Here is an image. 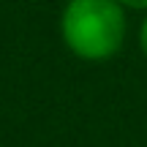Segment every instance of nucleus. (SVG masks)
Returning a JSON list of instances; mask_svg holds the SVG:
<instances>
[{
    "label": "nucleus",
    "instance_id": "3",
    "mask_svg": "<svg viewBox=\"0 0 147 147\" xmlns=\"http://www.w3.org/2000/svg\"><path fill=\"white\" fill-rule=\"evenodd\" d=\"M139 47H142V52H144V57H147V16H144L142 27H139Z\"/></svg>",
    "mask_w": 147,
    "mask_h": 147
},
{
    "label": "nucleus",
    "instance_id": "2",
    "mask_svg": "<svg viewBox=\"0 0 147 147\" xmlns=\"http://www.w3.org/2000/svg\"><path fill=\"white\" fill-rule=\"evenodd\" d=\"M123 8H136V11H147V0H117Z\"/></svg>",
    "mask_w": 147,
    "mask_h": 147
},
{
    "label": "nucleus",
    "instance_id": "1",
    "mask_svg": "<svg viewBox=\"0 0 147 147\" xmlns=\"http://www.w3.org/2000/svg\"><path fill=\"white\" fill-rule=\"evenodd\" d=\"M60 36L79 60L104 63L125 41V8L117 0H68L60 14Z\"/></svg>",
    "mask_w": 147,
    "mask_h": 147
}]
</instances>
